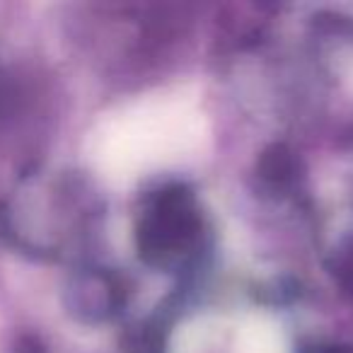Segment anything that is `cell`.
<instances>
[{
  "instance_id": "cell-1",
  "label": "cell",
  "mask_w": 353,
  "mask_h": 353,
  "mask_svg": "<svg viewBox=\"0 0 353 353\" xmlns=\"http://www.w3.org/2000/svg\"><path fill=\"white\" fill-rule=\"evenodd\" d=\"M138 252L152 266L182 264L203 240V216L189 189L165 187L152 194L138 221Z\"/></svg>"
},
{
  "instance_id": "cell-2",
  "label": "cell",
  "mask_w": 353,
  "mask_h": 353,
  "mask_svg": "<svg viewBox=\"0 0 353 353\" xmlns=\"http://www.w3.org/2000/svg\"><path fill=\"white\" fill-rule=\"evenodd\" d=\"M123 290L112 274L83 271L68 285V307L80 319H107L121 307Z\"/></svg>"
},
{
  "instance_id": "cell-3",
  "label": "cell",
  "mask_w": 353,
  "mask_h": 353,
  "mask_svg": "<svg viewBox=\"0 0 353 353\" xmlns=\"http://www.w3.org/2000/svg\"><path fill=\"white\" fill-rule=\"evenodd\" d=\"M259 176L274 192H290L300 182V162L295 152L285 145H271L259 157Z\"/></svg>"
},
{
  "instance_id": "cell-4",
  "label": "cell",
  "mask_w": 353,
  "mask_h": 353,
  "mask_svg": "<svg viewBox=\"0 0 353 353\" xmlns=\"http://www.w3.org/2000/svg\"><path fill=\"white\" fill-rule=\"evenodd\" d=\"M332 271L339 283L353 293V237L343 242V245H339V250L334 252Z\"/></svg>"
},
{
  "instance_id": "cell-5",
  "label": "cell",
  "mask_w": 353,
  "mask_h": 353,
  "mask_svg": "<svg viewBox=\"0 0 353 353\" xmlns=\"http://www.w3.org/2000/svg\"><path fill=\"white\" fill-rule=\"evenodd\" d=\"M322 353H353V346H334V348H327Z\"/></svg>"
}]
</instances>
